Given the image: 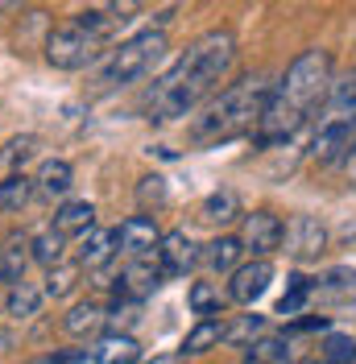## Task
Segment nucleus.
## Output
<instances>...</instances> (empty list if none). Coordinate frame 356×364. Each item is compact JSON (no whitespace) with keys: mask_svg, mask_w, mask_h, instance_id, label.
Instances as JSON below:
<instances>
[{"mask_svg":"<svg viewBox=\"0 0 356 364\" xmlns=\"http://www.w3.org/2000/svg\"><path fill=\"white\" fill-rule=\"evenodd\" d=\"M236 63V38L228 29H211L199 42L187 46V54H178V63L145 95V112L154 124H170L178 116L195 112L211 91L228 79V70Z\"/></svg>","mask_w":356,"mask_h":364,"instance_id":"nucleus-1","label":"nucleus"},{"mask_svg":"<svg viewBox=\"0 0 356 364\" xmlns=\"http://www.w3.org/2000/svg\"><path fill=\"white\" fill-rule=\"evenodd\" d=\"M328 87H332V54L328 50H303L294 63L286 67V75L273 83V95H269V108L257 124L253 141L269 149V145H282L290 136H298V129L315 116V108L328 100Z\"/></svg>","mask_w":356,"mask_h":364,"instance_id":"nucleus-2","label":"nucleus"},{"mask_svg":"<svg viewBox=\"0 0 356 364\" xmlns=\"http://www.w3.org/2000/svg\"><path fill=\"white\" fill-rule=\"evenodd\" d=\"M269 95H273V83H269L266 75L236 79L191 124V141L195 145H224V141H236V136H253L269 108Z\"/></svg>","mask_w":356,"mask_h":364,"instance_id":"nucleus-3","label":"nucleus"},{"mask_svg":"<svg viewBox=\"0 0 356 364\" xmlns=\"http://www.w3.org/2000/svg\"><path fill=\"white\" fill-rule=\"evenodd\" d=\"M356 149V75L332 79L328 100H323V120L311 136V161L315 166H335L348 161Z\"/></svg>","mask_w":356,"mask_h":364,"instance_id":"nucleus-4","label":"nucleus"},{"mask_svg":"<svg viewBox=\"0 0 356 364\" xmlns=\"http://www.w3.org/2000/svg\"><path fill=\"white\" fill-rule=\"evenodd\" d=\"M162 54H166V29L162 25L157 29H141L133 38H125L116 50H108V58H104V67L95 75V83H100V91L125 87V83L141 79Z\"/></svg>","mask_w":356,"mask_h":364,"instance_id":"nucleus-5","label":"nucleus"},{"mask_svg":"<svg viewBox=\"0 0 356 364\" xmlns=\"http://www.w3.org/2000/svg\"><path fill=\"white\" fill-rule=\"evenodd\" d=\"M104 50H108V38H100V33L75 13L70 21L50 29V38H46V63L58 67V70H83V67H91Z\"/></svg>","mask_w":356,"mask_h":364,"instance_id":"nucleus-6","label":"nucleus"},{"mask_svg":"<svg viewBox=\"0 0 356 364\" xmlns=\"http://www.w3.org/2000/svg\"><path fill=\"white\" fill-rule=\"evenodd\" d=\"M137 13H141V0H88V9H83L79 17H83L100 38L112 42L125 25L137 21Z\"/></svg>","mask_w":356,"mask_h":364,"instance_id":"nucleus-7","label":"nucleus"},{"mask_svg":"<svg viewBox=\"0 0 356 364\" xmlns=\"http://www.w3.org/2000/svg\"><path fill=\"white\" fill-rule=\"evenodd\" d=\"M137 360H141V343L129 331H108L91 348L75 352V364H137Z\"/></svg>","mask_w":356,"mask_h":364,"instance_id":"nucleus-8","label":"nucleus"},{"mask_svg":"<svg viewBox=\"0 0 356 364\" xmlns=\"http://www.w3.org/2000/svg\"><path fill=\"white\" fill-rule=\"evenodd\" d=\"M282 236H286V224L273 211H253L241 224V245L253 257H269L273 249H282Z\"/></svg>","mask_w":356,"mask_h":364,"instance_id":"nucleus-9","label":"nucleus"},{"mask_svg":"<svg viewBox=\"0 0 356 364\" xmlns=\"http://www.w3.org/2000/svg\"><path fill=\"white\" fill-rule=\"evenodd\" d=\"M282 245L294 261H315L319 252L328 249V228L319 224L315 215H294L286 224V236H282Z\"/></svg>","mask_w":356,"mask_h":364,"instance_id":"nucleus-10","label":"nucleus"},{"mask_svg":"<svg viewBox=\"0 0 356 364\" xmlns=\"http://www.w3.org/2000/svg\"><path fill=\"white\" fill-rule=\"evenodd\" d=\"M162 265H157V257H133L125 269H120V282H116V298H133L141 302L145 294H154L157 286H162Z\"/></svg>","mask_w":356,"mask_h":364,"instance_id":"nucleus-11","label":"nucleus"},{"mask_svg":"<svg viewBox=\"0 0 356 364\" xmlns=\"http://www.w3.org/2000/svg\"><path fill=\"white\" fill-rule=\"evenodd\" d=\"M154 257H157V265H162L166 277H182V273H191L199 265V245L187 232H166Z\"/></svg>","mask_w":356,"mask_h":364,"instance_id":"nucleus-12","label":"nucleus"},{"mask_svg":"<svg viewBox=\"0 0 356 364\" xmlns=\"http://www.w3.org/2000/svg\"><path fill=\"white\" fill-rule=\"evenodd\" d=\"M269 282H273V265H269L266 257H253L248 265H241V269L232 273L228 298H232V302H241V306H253V302L269 290Z\"/></svg>","mask_w":356,"mask_h":364,"instance_id":"nucleus-13","label":"nucleus"},{"mask_svg":"<svg viewBox=\"0 0 356 364\" xmlns=\"http://www.w3.org/2000/svg\"><path fill=\"white\" fill-rule=\"evenodd\" d=\"M116 240H120V252H129V261H133V257H154L162 245V232L150 215H133L116 228Z\"/></svg>","mask_w":356,"mask_h":364,"instance_id":"nucleus-14","label":"nucleus"},{"mask_svg":"<svg viewBox=\"0 0 356 364\" xmlns=\"http://www.w3.org/2000/svg\"><path fill=\"white\" fill-rule=\"evenodd\" d=\"M29 261H33V240L21 236V232H9L0 240V282H9V286L25 282V265Z\"/></svg>","mask_w":356,"mask_h":364,"instance_id":"nucleus-15","label":"nucleus"},{"mask_svg":"<svg viewBox=\"0 0 356 364\" xmlns=\"http://www.w3.org/2000/svg\"><path fill=\"white\" fill-rule=\"evenodd\" d=\"M116 249H120L116 232H108V228H91V232L79 236V265H83V269H104V265H112Z\"/></svg>","mask_w":356,"mask_h":364,"instance_id":"nucleus-16","label":"nucleus"},{"mask_svg":"<svg viewBox=\"0 0 356 364\" xmlns=\"http://www.w3.org/2000/svg\"><path fill=\"white\" fill-rule=\"evenodd\" d=\"M54 228L63 232V236H83L95 228V207L88 199H70V203L58 207V215H54Z\"/></svg>","mask_w":356,"mask_h":364,"instance_id":"nucleus-17","label":"nucleus"},{"mask_svg":"<svg viewBox=\"0 0 356 364\" xmlns=\"http://www.w3.org/2000/svg\"><path fill=\"white\" fill-rule=\"evenodd\" d=\"M108 327V311L104 306H95V302H79V306H70L67 315V331L75 340H88V336H100Z\"/></svg>","mask_w":356,"mask_h":364,"instance_id":"nucleus-18","label":"nucleus"},{"mask_svg":"<svg viewBox=\"0 0 356 364\" xmlns=\"http://www.w3.org/2000/svg\"><path fill=\"white\" fill-rule=\"evenodd\" d=\"M241 252H245V245H241V236H220V240H211L207 245V252H203V265L211 273H236L241 265Z\"/></svg>","mask_w":356,"mask_h":364,"instance_id":"nucleus-19","label":"nucleus"},{"mask_svg":"<svg viewBox=\"0 0 356 364\" xmlns=\"http://www.w3.org/2000/svg\"><path fill=\"white\" fill-rule=\"evenodd\" d=\"M241 215V199H236V191H211L207 199H203V207H199V220L203 224H232Z\"/></svg>","mask_w":356,"mask_h":364,"instance_id":"nucleus-20","label":"nucleus"},{"mask_svg":"<svg viewBox=\"0 0 356 364\" xmlns=\"http://www.w3.org/2000/svg\"><path fill=\"white\" fill-rule=\"evenodd\" d=\"M216 343H224V323L220 318H199V323L187 331V340H182V356H203V352H211Z\"/></svg>","mask_w":356,"mask_h":364,"instance_id":"nucleus-21","label":"nucleus"},{"mask_svg":"<svg viewBox=\"0 0 356 364\" xmlns=\"http://www.w3.org/2000/svg\"><path fill=\"white\" fill-rule=\"evenodd\" d=\"M315 298L323 302H348L356 298V269H332L315 282Z\"/></svg>","mask_w":356,"mask_h":364,"instance_id":"nucleus-22","label":"nucleus"},{"mask_svg":"<svg viewBox=\"0 0 356 364\" xmlns=\"http://www.w3.org/2000/svg\"><path fill=\"white\" fill-rule=\"evenodd\" d=\"M245 364H290V340L286 336H261L245 348Z\"/></svg>","mask_w":356,"mask_h":364,"instance_id":"nucleus-23","label":"nucleus"},{"mask_svg":"<svg viewBox=\"0 0 356 364\" xmlns=\"http://www.w3.org/2000/svg\"><path fill=\"white\" fill-rule=\"evenodd\" d=\"M46 290H38L33 282H17V286H9V298H4V311L13 318H33L38 315V306H42Z\"/></svg>","mask_w":356,"mask_h":364,"instance_id":"nucleus-24","label":"nucleus"},{"mask_svg":"<svg viewBox=\"0 0 356 364\" xmlns=\"http://www.w3.org/2000/svg\"><path fill=\"white\" fill-rule=\"evenodd\" d=\"M261 336H266V318L261 315H241V318H232V323H224V343L228 348H248Z\"/></svg>","mask_w":356,"mask_h":364,"instance_id":"nucleus-25","label":"nucleus"},{"mask_svg":"<svg viewBox=\"0 0 356 364\" xmlns=\"http://www.w3.org/2000/svg\"><path fill=\"white\" fill-rule=\"evenodd\" d=\"M70 178H75V174H70V161H63V158H50V161H42V170H38V191H42V195H50V199H54V195H67L70 191Z\"/></svg>","mask_w":356,"mask_h":364,"instance_id":"nucleus-26","label":"nucleus"},{"mask_svg":"<svg viewBox=\"0 0 356 364\" xmlns=\"http://www.w3.org/2000/svg\"><path fill=\"white\" fill-rule=\"evenodd\" d=\"M286 282H290V286H286V294H282V302H278V315L294 318L315 298V282H311V277H303V273H294V277H286Z\"/></svg>","mask_w":356,"mask_h":364,"instance_id":"nucleus-27","label":"nucleus"},{"mask_svg":"<svg viewBox=\"0 0 356 364\" xmlns=\"http://www.w3.org/2000/svg\"><path fill=\"white\" fill-rule=\"evenodd\" d=\"M29 199H33V178H29V174H17V170H13L9 178L0 182V207H4V211H21Z\"/></svg>","mask_w":356,"mask_h":364,"instance_id":"nucleus-28","label":"nucleus"},{"mask_svg":"<svg viewBox=\"0 0 356 364\" xmlns=\"http://www.w3.org/2000/svg\"><path fill=\"white\" fill-rule=\"evenodd\" d=\"M63 249H67V236H63L58 228H46L42 236H33V261L46 265V269L63 265Z\"/></svg>","mask_w":356,"mask_h":364,"instance_id":"nucleus-29","label":"nucleus"},{"mask_svg":"<svg viewBox=\"0 0 356 364\" xmlns=\"http://www.w3.org/2000/svg\"><path fill=\"white\" fill-rule=\"evenodd\" d=\"M79 286V265H54V269H46V298H67L70 290Z\"/></svg>","mask_w":356,"mask_h":364,"instance_id":"nucleus-30","label":"nucleus"},{"mask_svg":"<svg viewBox=\"0 0 356 364\" xmlns=\"http://www.w3.org/2000/svg\"><path fill=\"white\" fill-rule=\"evenodd\" d=\"M191 311H195V315H203V318H216L224 311L220 290H216L211 282H195V286H191Z\"/></svg>","mask_w":356,"mask_h":364,"instance_id":"nucleus-31","label":"nucleus"},{"mask_svg":"<svg viewBox=\"0 0 356 364\" xmlns=\"http://www.w3.org/2000/svg\"><path fill=\"white\" fill-rule=\"evenodd\" d=\"M319 356L328 364H356V340L352 336H328Z\"/></svg>","mask_w":356,"mask_h":364,"instance_id":"nucleus-32","label":"nucleus"},{"mask_svg":"<svg viewBox=\"0 0 356 364\" xmlns=\"http://www.w3.org/2000/svg\"><path fill=\"white\" fill-rule=\"evenodd\" d=\"M33 154H38V136L25 133V136H13V141L4 145V154H0V158H4V166H13V170H17V166L29 161Z\"/></svg>","mask_w":356,"mask_h":364,"instance_id":"nucleus-33","label":"nucleus"},{"mask_svg":"<svg viewBox=\"0 0 356 364\" xmlns=\"http://www.w3.org/2000/svg\"><path fill=\"white\" fill-rule=\"evenodd\" d=\"M137 203L141 207H162L166 203V178L162 174H145L137 186Z\"/></svg>","mask_w":356,"mask_h":364,"instance_id":"nucleus-34","label":"nucleus"},{"mask_svg":"<svg viewBox=\"0 0 356 364\" xmlns=\"http://www.w3.org/2000/svg\"><path fill=\"white\" fill-rule=\"evenodd\" d=\"M137 311H141V302H133V298H116V306H112V315H108V327L120 331V327L137 323Z\"/></svg>","mask_w":356,"mask_h":364,"instance_id":"nucleus-35","label":"nucleus"},{"mask_svg":"<svg viewBox=\"0 0 356 364\" xmlns=\"http://www.w3.org/2000/svg\"><path fill=\"white\" fill-rule=\"evenodd\" d=\"M182 360H187L182 352H166V356H154L150 364H182Z\"/></svg>","mask_w":356,"mask_h":364,"instance_id":"nucleus-36","label":"nucleus"},{"mask_svg":"<svg viewBox=\"0 0 356 364\" xmlns=\"http://www.w3.org/2000/svg\"><path fill=\"white\" fill-rule=\"evenodd\" d=\"M38 364H75V352H63V356H46Z\"/></svg>","mask_w":356,"mask_h":364,"instance_id":"nucleus-37","label":"nucleus"},{"mask_svg":"<svg viewBox=\"0 0 356 364\" xmlns=\"http://www.w3.org/2000/svg\"><path fill=\"white\" fill-rule=\"evenodd\" d=\"M344 170H348V182H352V186H356V149H352V154H348V161H344Z\"/></svg>","mask_w":356,"mask_h":364,"instance_id":"nucleus-38","label":"nucleus"},{"mask_svg":"<svg viewBox=\"0 0 356 364\" xmlns=\"http://www.w3.org/2000/svg\"><path fill=\"white\" fill-rule=\"evenodd\" d=\"M303 364H328V360H323V356H319V360H303Z\"/></svg>","mask_w":356,"mask_h":364,"instance_id":"nucleus-39","label":"nucleus"}]
</instances>
